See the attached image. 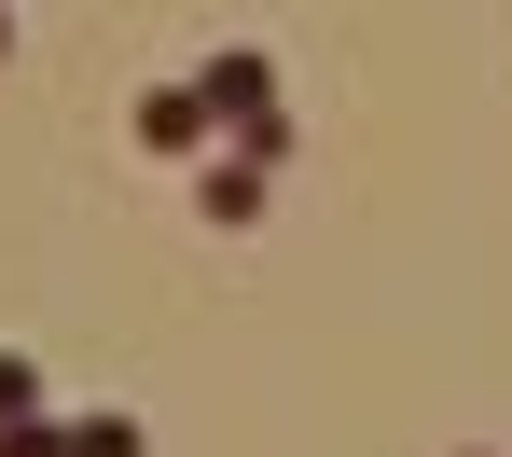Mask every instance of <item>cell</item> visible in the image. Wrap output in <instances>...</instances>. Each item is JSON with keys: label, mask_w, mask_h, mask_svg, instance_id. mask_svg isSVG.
<instances>
[{"label": "cell", "mask_w": 512, "mask_h": 457, "mask_svg": "<svg viewBox=\"0 0 512 457\" xmlns=\"http://www.w3.org/2000/svg\"><path fill=\"white\" fill-rule=\"evenodd\" d=\"M457 457H485V444H457Z\"/></svg>", "instance_id": "8"}, {"label": "cell", "mask_w": 512, "mask_h": 457, "mask_svg": "<svg viewBox=\"0 0 512 457\" xmlns=\"http://www.w3.org/2000/svg\"><path fill=\"white\" fill-rule=\"evenodd\" d=\"M0 70H14V0H0Z\"/></svg>", "instance_id": "7"}, {"label": "cell", "mask_w": 512, "mask_h": 457, "mask_svg": "<svg viewBox=\"0 0 512 457\" xmlns=\"http://www.w3.org/2000/svg\"><path fill=\"white\" fill-rule=\"evenodd\" d=\"M70 457H139V416H70Z\"/></svg>", "instance_id": "4"}, {"label": "cell", "mask_w": 512, "mask_h": 457, "mask_svg": "<svg viewBox=\"0 0 512 457\" xmlns=\"http://www.w3.org/2000/svg\"><path fill=\"white\" fill-rule=\"evenodd\" d=\"M208 125H222V111H208V84H153V97H139V153H167V167H194V153H208Z\"/></svg>", "instance_id": "2"}, {"label": "cell", "mask_w": 512, "mask_h": 457, "mask_svg": "<svg viewBox=\"0 0 512 457\" xmlns=\"http://www.w3.org/2000/svg\"><path fill=\"white\" fill-rule=\"evenodd\" d=\"M263 181H277V167H263L250 139H236V153H194V208H208V222H263Z\"/></svg>", "instance_id": "3"}, {"label": "cell", "mask_w": 512, "mask_h": 457, "mask_svg": "<svg viewBox=\"0 0 512 457\" xmlns=\"http://www.w3.org/2000/svg\"><path fill=\"white\" fill-rule=\"evenodd\" d=\"M0 457H70V430L56 416H0Z\"/></svg>", "instance_id": "6"}, {"label": "cell", "mask_w": 512, "mask_h": 457, "mask_svg": "<svg viewBox=\"0 0 512 457\" xmlns=\"http://www.w3.org/2000/svg\"><path fill=\"white\" fill-rule=\"evenodd\" d=\"M194 84H208V111H222V125L250 139L263 167H291V111H277V56H263V42H222V56H208Z\"/></svg>", "instance_id": "1"}, {"label": "cell", "mask_w": 512, "mask_h": 457, "mask_svg": "<svg viewBox=\"0 0 512 457\" xmlns=\"http://www.w3.org/2000/svg\"><path fill=\"white\" fill-rule=\"evenodd\" d=\"M0 416H42V361L28 347H0Z\"/></svg>", "instance_id": "5"}]
</instances>
